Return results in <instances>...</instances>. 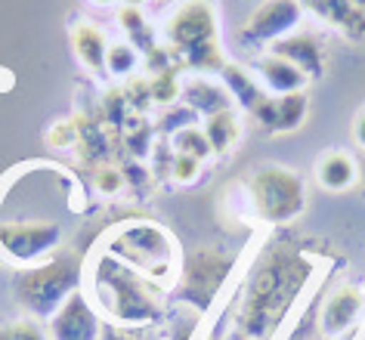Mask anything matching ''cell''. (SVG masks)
Returning a JSON list of instances; mask_svg holds the SVG:
<instances>
[{
    "instance_id": "cell-8",
    "label": "cell",
    "mask_w": 365,
    "mask_h": 340,
    "mask_svg": "<svg viewBox=\"0 0 365 340\" xmlns=\"http://www.w3.org/2000/svg\"><path fill=\"white\" fill-rule=\"evenodd\" d=\"M59 242L62 226L56 220H0V254L19 266L38 263Z\"/></svg>"
},
{
    "instance_id": "cell-25",
    "label": "cell",
    "mask_w": 365,
    "mask_h": 340,
    "mask_svg": "<svg viewBox=\"0 0 365 340\" xmlns=\"http://www.w3.org/2000/svg\"><path fill=\"white\" fill-rule=\"evenodd\" d=\"M93 182H96V189L103 192V195H115V192L124 189V173L118 168H108V164H103V168L93 170Z\"/></svg>"
},
{
    "instance_id": "cell-1",
    "label": "cell",
    "mask_w": 365,
    "mask_h": 340,
    "mask_svg": "<svg viewBox=\"0 0 365 340\" xmlns=\"http://www.w3.org/2000/svg\"><path fill=\"white\" fill-rule=\"evenodd\" d=\"M316 272V263L291 242H276L260 254L245 282L235 325L245 340H272Z\"/></svg>"
},
{
    "instance_id": "cell-26",
    "label": "cell",
    "mask_w": 365,
    "mask_h": 340,
    "mask_svg": "<svg viewBox=\"0 0 365 340\" xmlns=\"http://www.w3.org/2000/svg\"><path fill=\"white\" fill-rule=\"evenodd\" d=\"M198 170H202V161L189 158V155H177L173 164H170V177L177 182H192L198 177Z\"/></svg>"
},
{
    "instance_id": "cell-17",
    "label": "cell",
    "mask_w": 365,
    "mask_h": 340,
    "mask_svg": "<svg viewBox=\"0 0 365 340\" xmlns=\"http://www.w3.org/2000/svg\"><path fill=\"white\" fill-rule=\"evenodd\" d=\"M316 177L328 192H344L356 182V161L346 152H328L325 158L319 161Z\"/></svg>"
},
{
    "instance_id": "cell-32",
    "label": "cell",
    "mask_w": 365,
    "mask_h": 340,
    "mask_svg": "<svg viewBox=\"0 0 365 340\" xmlns=\"http://www.w3.org/2000/svg\"><path fill=\"white\" fill-rule=\"evenodd\" d=\"M93 4H99V6H108V4H115V0H93Z\"/></svg>"
},
{
    "instance_id": "cell-19",
    "label": "cell",
    "mask_w": 365,
    "mask_h": 340,
    "mask_svg": "<svg viewBox=\"0 0 365 340\" xmlns=\"http://www.w3.org/2000/svg\"><path fill=\"white\" fill-rule=\"evenodd\" d=\"M207 143H211V152L217 155H223V152H230L235 140H239V121H235V115L232 112H217L207 118Z\"/></svg>"
},
{
    "instance_id": "cell-12",
    "label": "cell",
    "mask_w": 365,
    "mask_h": 340,
    "mask_svg": "<svg viewBox=\"0 0 365 340\" xmlns=\"http://www.w3.org/2000/svg\"><path fill=\"white\" fill-rule=\"evenodd\" d=\"M257 124L269 133H288L304 124L307 115V96L304 93H288V96H263V103L251 112Z\"/></svg>"
},
{
    "instance_id": "cell-20",
    "label": "cell",
    "mask_w": 365,
    "mask_h": 340,
    "mask_svg": "<svg viewBox=\"0 0 365 340\" xmlns=\"http://www.w3.org/2000/svg\"><path fill=\"white\" fill-rule=\"evenodd\" d=\"M223 78H226V87L232 90V96L239 99L242 108H248V112H254V108L263 103V96H267V93H263V90L251 81L248 71H242L239 66H226V68H223Z\"/></svg>"
},
{
    "instance_id": "cell-24",
    "label": "cell",
    "mask_w": 365,
    "mask_h": 340,
    "mask_svg": "<svg viewBox=\"0 0 365 340\" xmlns=\"http://www.w3.org/2000/svg\"><path fill=\"white\" fill-rule=\"evenodd\" d=\"M0 340H47V334L34 319H16L0 328Z\"/></svg>"
},
{
    "instance_id": "cell-23",
    "label": "cell",
    "mask_w": 365,
    "mask_h": 340,
    "mask_svg": "<svg viewBox=\"0 0 365 340\" xmlns=\"http://www.w3.org/2000/svg\"><path fill=\"white\" fill-rule=\"evenodd\" d=\"M106 66H108V71H112V75H118V78L130 75L133 66H136V50L130 47V43H115V47H108Z\"/></svg>"
},
{
    "instance_id": "cell-16",
    "label": "cell",
    "mask_w": 365,
    "mask_h": 340,
    "mask_svg": "<svg viewBox=\"0 0 365 340\" xmlns=\"http://www.w3.org/2000/svg\"><path fill=\"white\" fill-rule=\"evenodd\" d=\"M182 99L189 103L192 112H202V115H217V112H230V96H226L223 87L211 84V81H189L182 84Z\"/></svg>"
},
{
    "instance_id": "cell-30",
    "label": "cell",
    "mask_w": 365,
    "mask_h": 340,
    "mask_svg": "<svg viewBox=\"0 0 365 340\" xmlns=\"http://www.w3.org/2000/svg\"><path fill=\"white\" fill-rule=\"evenodd\" d=\"M356 143L365 149V108L359 112V118H356Z\"/></svg>"
},
{
    "instance_id": "cell-22",
    "label": "cell",
    "mask_w": 365,
    "mask_h": 340,
    "mask_svg": "<svg viewBox=\"0 0 365 340\" xmlns=\"http://www.w3.org/2000/svg\"><path fill=\"white\" fill-rule=\"evenodd\" d=\"M124 149L133 155V158H145L152 152V127L143 121V118H133V127L124 133Z\"/></svg>"
},
{
    "instance_id": "cell-15",
    "label": "cell",
    "mask_w": 365,
    "mask_h": 340,
    "mask_svg": "<svg viewBox=\"0 0 365 340\" xmlns=\"http://www.w3.org/2000/svg\"><path fill=\"white\" fill-rule=\"evenodd\" d=\"M260 75L267 81V87L276 96H288V93H300L307 84V75L297 66H291L288 59L282 56H267L260 62Z\"/></svg>"
},
{
    "instance_id": "cell-13",
    "label": "cell",
    "mask_w": 365,
    "mask_h": 340,
    "mask_svg": "<svg viewBox=\"0 0 365 340\" xmlns=\"http://www.w3.org/2000/svg\"><path fill=\"white\" fill-rule=\"evenodd\" d=\"M307 10H313L319 19L341 29L346 38L365 41V10L353 4V0H300Z\"/></svg>"
},
{
    "instance_id": "cell-7",
    "label": "cell",
    "mask_w": 365,
    "mask_h": 340,
    "mask_svg": "<svg viewBox=\"0 0 365 340\" xmlns=\"http://www.w3.org/2000/svg\"><path fill=\"white\" fill-rule=\"evenodd\" d=\"M235 257L226 254L223 247H198L186 257L180 275V297L192 303L198 312H205L220 294L226 279L232 275Z\"/></svg>"
},
{
    "instance_id": "cell-10",
    "label": "cell",
    "mask_w": 365,
    "mask_h": 340,
    "mask_svg": "<svg viewBox=\"0 0 365 340\" xmlns=\"http://www.w3.org/2000/svg\"><path fill=\"white\" fill-rule=\"evenodd\" d=\"M50 337L53 340H99L103 337V325H99L96 309L90 306L84 294H71L62 303L59 312L50 319Z\"/></svg>"
},
{
    "instance_id": "cell-3",
    "label": "cell",
    "mask_w": 365,
    "mask_h": 340,
    "mask_svg": "<svg viewBox=\"0 0 365 340\" xmlns=\"http://www.w3.org/2000/svg\"><path fill=\"white\" fill-rule=\"evenodd\" d=\"M84 263L75 251L56 254L53 260L41 266H29L16 275V300L22 303L31 316L53 319L59 306L81 288Z\"/></svg>"
},
{
    "instance_id": "cell-21",
    "label": "cell",
    "mask_w": 365,
    "mask_h": 340,
    "mask_svg": "<svg viewBox=\"0 0 365 340\" xmlns=\"http://www.w3.org/2000/svg\"><path fill=\"white\" fill-rule=\"evenodd\" d=\"M173 149H177V155H189V158L205 161L207 155H211V143H207V136L202 130H195V127H182V130L173 136Z\"/></svg>"
},
{
    "instance_id": "cell-2",
    "label": "cell",
    "mask_w": 365,
    "mask_h": 340,
    "mask_svg": "<svg viewBox=\"0 0 365 340\" xmlns=\"http://www.w3.org/2000/svg\"><path fill=\"white\" fill-rule=\"evenodd\" d=\"M96 297L99 306L124 328H143L161 319L158 284H152L108 254L96 266Z\"/></svg>"
},
{
    "instance_id": "cell-9",
    "label": "cell",
    "mask_w": 365,
    "mask_h": 340,
    "mask_svg": "<svg viewBox=\"0 0 365 340\" xmlns=\"http://www.w3.org/2000/svg\"><path fill=\"white\" fill-rule=\"evenodd\" d=\"M300 22V0H267L251 13V19L242 29V41L257 47V43H279L288 38Z\"/></svg>"
},
{
    "instance_id": "cell-14",
    "label": "cell",
    "mask_w": 365,
    "mask_h": 340,
    "mask_svg": "<svg viewBox=\"0 0 365 340\" xmlns=\"http://www.w3.org/2000/svg\"><path fill=\"white\" fill-rule=\"evenodd\" d=\"M272 56L288 59L304 75H322V43L313 34H288L279 43H272Z\"/></svg>"
},
{
    "instance_id": "cell-31",
    "label": "cell",
    "mask_w": 365,
    "mask_h": 340,
    "mask_svg": "<svg viewBox=\"0 0 365 340\" xmlns=\"http://www.w3.org/2000/svg\"><path fill=\"white\" fill-rule=\"evenodd\" d=\"M145 0H127V6H143Z\"/></svg>"
},
{
    "instance_id": "cell-28",
    "label": "cell",
    "mask_w": 365,
    "mask_h": 340,
    "mask_svg": "<svg viewBox=\"0 0 365 340\" xmlns=\"http://www.w3.org/2000/svg\"><path fill=\"white\" fill-rule=\"evenodd\" d=\"M78 121H59L50 130V145H78Z\"/></svg>"
},
{
    "instance_id": "cell-18",
    "label": "cell",
    "mask_w": 365,
    "mask_h": 340,
    "mask_svg": "<svg viewBox=\"0 0 365 340\" xmlns=\"http://www.w3.org/2000/svg\"><path fill=\"white\" fill-rule=\"evenodd\" d=\"M71 41H75V53L78 59L84 62L90 71H99L106 66L108 59V47H106V38L99 34L93 25H78L75 34H71Z\"/></svg>"
},
{
    "instance_id": "cell-4",
    "label": "cell",
    "mask_w": 365,
    "mask_h": 340,
    "mask_svg": "<svg viewBox=\"0 0 365 340\" xmlns=\"http://www.w3.org/2000/svg\"><path fill=\"white\" fill-rule=\"evenodd\" d=\"M106 254L130 266L152 284H161L173 272V235L149 220H133V223L118 226L106 244Z\"/></svg>"
},
{
    "instance_id": "cell-29",
    "label": "cell",
    "mask_w": 365,
    "mask_h": 340,
    "mask_svg": "<svg viewBox=\"0 0 365 340\" xmlns=\"http://www.w3.org/2000/svg\"><path fill=\"white\" fill-rule=\"evenodd\" d=\"M152 99H158V103H170L173 96H177V84H173V78L168 75V71H161L158 81H152Z\"/></svg>"
},
{
    "instance_id": "cell-6",
    "label": "cell",
    "mask_w": 365,
    "mask_h": 340,
    "mask_svg": "<svg viewBox=\"0 0 365 340\" xmlns=\"http://www.w3.org/2000/svg\"><path fill=\"white\" fill-rule=\"evenodd\" d=\"M248 195H251L254 214L269 226H282V223L297 220L307 205L300 177L288 168H279V164H267V168L251 173Z\"/></svg>"
},
{
    "instance_id": "cell-27",
    "label": "cell",
    "mask_w": 365,
    "mask_h": 340,
    "mask_svg": "<svg viewBox=\"0 0 365 340\" xmlns=\"http://www.w3.org/2000/svg\"><path fill=\"white\" fill-rule=\"evenodd\" d=\"M99 340H158L145 328H124V325H103V337Z\"/></svg>"
},
{
    "instance_id": "cell-11",
    "label": "cell",
    "mask_w": 365,
    "mask_h": 340,
    "mask_svg": "<svg viewBox=\"0 0 365 340\" xmlns=\"http://www.w3.org/2000/svg\"><path fill=\"white\" fill-rule=\"evenodd\" d=\"M362 309H365L362 291L350 288V284L331 291L328 300L322 303V309H319V331H322V337H337V334H344V331H350L356 321H359Z\"/></svg>"
},
{
    "instance_id": "cell-5",
    "label": "cell",
    "mask_w": 365,
    "mask_h": 340,
    "mask_svg": "<svg viewBox=\"0 0 365 340\" xmlns=\"http://www.w3.org/2000/svg\"><path fill=\"white\" fill-rule=\"evenodd\" d=\"M168 41L192 68H226L217 47V19L207 0H189L168 25Z\"/></svg>"
},
{
    "instance_id": "cell-33",
    "label": "cell",
    "mask_w": 365,
    "mask_h": 340,
    "mask_svg": "<svg viewBox=\"0 0 365 340\" xmlns=\"http://www.w3.org/2000/svg\"><path fill=\"white\" fill-rule=\"evenodd\" d=\"M353 4H356V6H359V10H365V0H353Z\"/></svg>"
}]
</instances>
